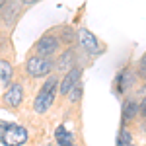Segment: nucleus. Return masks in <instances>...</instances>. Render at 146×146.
I'll return each mask as SVG.
<instances>
[{
	"instance_id": "14",
	"label": "nucleus",
	"mask_w": 146,
	"mask_h": 146,
	"mask_svg": "<svg viewBox=\"0 0 146 146\" xmlns=\"http://www.w3.org/2000/svg\"><path fill=\"white\" fill-rule=\"evenodd\" d=\"M133 133H131V127H125L121 125L119 129V135H117V146H127V144H133Z\"/></svg>"
},
{
	"instance_id": "16",
	"label": "nucleus",
	"mask_w": 146,
	"mask_h": 146,
	"mask_svg": "<svg viewBox=\"0 0 146 146\" xmlns=\"http://www.w3.org/2000/svg\"><path fill=\"white\" fill-rule=\"evenodd\" d=\"M138 74H142V76H146V53L142 55V58L138 60Z\"/></svg>"
},
{
	"instance_id": "21",
	"label": "nucleus",
	"mask_w": 146,
	"mask_h": 146,
	"mask_svg": "<svg viewBox=\"0 0 146 146\" xmlns=\"http://www.w3.org/2000/svg\"><path fill=\"white\" fill-rule=\"evenodd\" d=\"M0 43H2V33H0Z\"/></svg>"
},
{
	"instance_id": "1",
	"label": "nucleus",
	"mask_w": 146,
	"mask_h": 146,
	"mask_svg": "<svg viewBox=\"0 0 146 146\" xmlns=\"http://www.w3.org/2000/svg\"><path fill=\"white\" fill-rule=\"evenodd\" d=\"M58 82H60V74L53 72V74L47 76L43 86L39 88V92H37V96L33 100V111L37 115H45L53 107L55 98L58 96Z\"/></svg>"
},
{
	"instance_id": "2",
	"label": "nucleus",
	"mask_w": 146,
	"mask_h": 146,
	"mask_svg": "<svg viewBox=\"0 0 146 146\" xmlns=\"http://www.w3.org/2000/svg\"><path fill=\"white\" fill-rule=\"evenodd\" d=\"M23 72L27 78H47L49 74L55 72V58L27 53L23 60Z\"/></svg>"
},
{
	"instance_id": "18",
	"label": "nucleus",
	"mask_w": 146,
	"mask_h": 146,
	"mask_svg": "<svg viewBox=\"0 0 146 146\" xmlns=\"http://www.w3.org/2000/svg\"><path fill=\"white\" fill-rule=\"evenodd\" d=\"M41 0H22V4H23V8L25 10H29L31 6H35V4H39Z\"/></svg>"
},
{
	"instance_id": "7",
	"label": "nucleus",
	"mask_w": 146,
	"mask_h": 146,
	"mask_svg": "<svg viewBox=\"0 0 146 146\" xmlns=\"http://www.w3.org/2000/svg\"><path fill=\"white\" fill-rule=\"evenodd\" d=\"M23 98H25V90H23V84L20 80H12L10 84L6 86V90L2 94V105L4 109L16 113L23 103Z\"/></svg>"
},
{
	"instance_id": "19",
	"label": "nucleus",
	"mask_w": 146,
	"mask_h": 146,
	"mask_svg": "<svg viewBox=\"0 0 146 146\" xmlns=\"http://www.w3.org/2000/svg\"><path fill=\"white\" fill-rule=\"evenodd\" d=\"M138 127H140V131H142V133L146 135V119H142V123L138 125Z\"/></svg>"
},
{
	"instance_id": "6",
	"label": "nucleus",
	"mask_w": 146,
	"mask_h": 146,
	"mask_svg": "<svg viewBox=\"0 0 146 146\" xmlns=\"http://www.w3.org/2000/svg\"><path fill=\"white\" fill-rule=\"evenodd\" d=\"M23 14H25V8L22 0H6V4L0 8V27L4 31H12Z\"/></svg>"
},
{
	"instance_id": "17",
	"label": "nucleus",
	"mask_w": 146,
	"mask_h": 146,
	"mask_svg": "<svg viewBox=\"0 0 146 146\" xmlns=\"http://www.w3.org/2000/svg\"><path fill=\"white\" fill-rule=\"evenodd\" d=\"M140 119H146V96L140 100Z\"/></svg>"
},
{
	"instance_id": "8",
	"label": "nucleus",
	"mask_w": 146,
	"mask_h": 146,
	"mask_svg": "<svg viewBox=\"0 0 146 146\" xmlns=\"http://www.w3.org/2000/svg\"><path fill=\"white\" fill-rule=\"evenodd\" d=\"M80 55H82V51H80L76 45L62 49V51L55 56V72L56 74L68 72L72 66H76V64L80 62Z\"/></svg>"
},
{
	"instance_id": "9",
	"label": "nucleus",
	"mask_w": 146,
	"mask_h": 146,
	"mask_svg": "<svg viewBox=\"0 0 146 146\" xmlns=\"http://www.w3.org/2000/svg\"><path fill=\"white\" fill-rule=\"evenodd\" d=\"M82 74H84V64H76L72 66L68 72L62 74V78L58 82V98L60 100H66V96L70 94V90L82 82Z\"/></svg>"
},
{
	"instance_id": "5",
	"label": "nucleus",
	"mask_w": 146,
	"mask_h": 146,
	"mask_svg": "<svg viewBox=\"0 0 146 146\" xmlns=\"http://www.w3.org/2000/svg\"><path fill=\"white\" fill-rule=\"evenodd\" d=\"M0 142L2 146H25L27 144L25 127L0 119Z\"/></svg>"
},
{
	"instance_id": "20",
	"label": "nucleus",
	"mask_w": 146,
	"mask_h": 146,
	"mask_svg": "<svg viewBox=\"0 0 146 146\" xmlns=\"http://www.w3.org/2000/svg\"><path fill=\"white\" fill-rule=\"evenodd\" d=\"M4 4H6V0H0V8H2V6H4Z\"/></svg>"
},
{
	"instance_id": "12",
	"label": "nucleus",
	"mask_w": 146,
	"mask_h": 146,
	"mask_svg": "<svg viewBox=\"0 0 146 146\" xmlns=\"http://www.w3.org/2000/svg\"><path fill=\"white\" fill-rule=\"evenodd\" d=\"M55 140H56V146H78L76 140H74V135L64 125H58L55 129Z\"/></svg>"
},
{
	"instance_id": "10",
	"label": "nucleus",
	"mask_w": 146,
	"mask_h": 146,
	"mask_svg": "<svg viewBox=\"0 0 146 146\" xmlns=\"http://www.w3.org/2000/svg\"><path fill=\"white\" fill-rule=\"evenodd\" d=\"M140 117V101L136 100L135 96H129L123 101V109H121V125L131 127V125L138 121Z\"/></svg>"
},
{
	"instance_id": "4",
	"label": "nucleus",
	"mask_w": 146,
	"mask_h": 146,
	"mask_svg": "<svg viewBox=\"0 0 146 146\" xmlns=\"http://www.w3.org/2000/svg\"><path fill=\"white\" fill-rule=\"evenodd\" d=\"M62 49H64V47H62V43H60V39H58V35H56V31H55V27H51V29H47L45 33L31 45V51H29V53H31V55L53 56V58H55Z\"/></svg>"
},
{
	"instance_id": "15",
	"label": "nucleus",
	"mask_w": 146,
	"mask_h": 146,
	"mask_svg": "<svg viewBox=\"0 0 146 146\" xmlns=\"http://www.w3.org/2000/svg\"><path fill=\"white\" fill-rule=\"evenodd\" d=\"M82 90H84V86H82V82L80 84H76L72 90H70V94L66 96V100L72 103V105H76V103H80V100H82Z\"/></svg>"
},
{
	"instance_id": "13",
	"label": "nucleus",
	"mask_w": 146,
	"mask_h": 146,
	"mask_svg": "<svg viewBox=\"0 0 146 146\" xmlns=\"http://www.w3.org/2000/svg\"><path fill=\"white\" fill-rule=\"evenodd\" d=\"M14 78V66H12L10 58L0 55V84L2 86H8Z\"/></svg>"
},
{
	"instance_id": "11",
	"label": "nucleus",
	"mask_w": 146,
	"mask_h": 146,
	"mask_svg": "<svg viewBox=\"0 0 146 146\" xmlns=\"http://www.w3.org/2000/svg\"><path fill=\"white\" fill-rule=\"evenodd\" d=\"M135 82H136V74L133 72V68L127 66L115 76V80H113V90H115L117 96H123V94H127V92L133 88Z\"/></svg>"
},
{
	"instance_id": "3",
	"label": "nucleus",
	"mask_w": 146,
	"mask_h": 146,
	"mask_svg": "<svg viewBox=\"0 0 146 146\" xmlns=\"http://www.w3.org/2000/svg\"><path fill=\"white\" fill-rule=\"evenodd\" d=\"M76 47H78L88 58H98V56H101L107 51V45H105L94 31H90L88 27H78V41H76Z\"/></svg>"
},
{
	"instance_id": "22",
	"label": "nucleus",
	"mask_w": 146,
	"mask_h": 146,
	"mask_svg": "<svg viewBox=\"0 0 146 146\" xmlns=\"http://www.w3.org/2000/svg\"><path fill=\"white\" fill-rule=\"evenodd\" d=\"M127 146H135V142H133V144H127Z\"/></svg>"
}]
</instances>
